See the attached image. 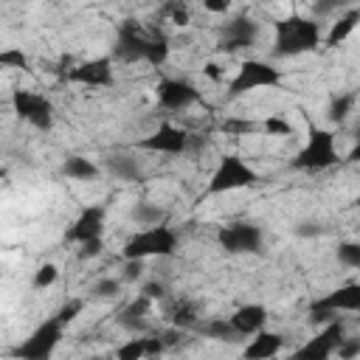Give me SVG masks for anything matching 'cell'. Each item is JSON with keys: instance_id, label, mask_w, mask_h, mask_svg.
<instances>
[{"instance_id": "obj_12", "label": "cell", "mask_w": 360, "mask_h": 360, "mask_svg": "<svg viewBox=\"0 0 360 360\" xmlns=\"http://www.w3.org/2000/svg\"><path fill=\"white\" fill-rule=\"evenodd\" d=\"M138 149L143 152H158V155H183L191 149V132H186L183 127L172 124V121H163L155 132H149L146 138H141L135 143Z\"/></svg>"}, {"instance_id": "obj_16", "label": "cell", "mask_w": 360, "mask_h": 360, "mask_svg": "<svg viewBox=\"0 0 360 360\" xmlns=\"http://www.w3.org/2000/svg\"><path fill=\"white\" fill-rule=\"evenodd\" d=\"M68 82L82 84V87H112L115 84L112 59L110 56H96V59H87V62H79L68 73Z\"/></svg>"}, {"instance_id": "obj_14", "label": "cell", "mask_w": 360, "mask_h": 360, "mask_svg": "<svg viewBox=\"0 0 360 360\" xmlns=\"http://www.w3.org/2000/svg\"><path fill=\"white\" fill-rule=\"evenodd\" d=\"M104 225H107V208L104 205H84L76 219L70 222V228L65 231V242L70 245H84L93 239L104 236Z\"/></svg>"}, {"instance_id": "obj_17", "label": "cell", "mask_w": 360, "mask_h": 360, "mask_svg": "<svg viewBox=\"0 0 360 360\" xmlns=\"http://www.w3.org/2000/svg\"><path fill=\"white\" fill-rule=\"evenodd\" d=\"M166 349H169V343H166L163 335L160 338H152V335L143 332V335H135L127 343H121L115 349V357L118 360H143V357H155V354H160Z\"/></svg>"}, {"instance_id": "obj_7", "label": "cell", "mask_w": 360, "mask_h": 360, "mask_svg": "<svg viewBox=\"0 0 360 360\" xmlns=\"http://www.w3.org/2000/svg\"><path fill=\"white\" fill-rule=\"evenodd\" d=\"M65 321L59 315H51L45 318L17 349H14V357H22V360H45L56 352V346L62 343L65 338Z\"/></svg>"}, {"instance_id": "obj_31", "label": "cell", "mask_w": 360, "mask_h": 360, "mask_svg": "<svg viewBox=\"0 0 360 360\" xmlns=\"http://www.w3.org/2000/svg\"><path fill=\"white\" fill-rule=\"evenodd\" d=\"M360 0H312V17H329L335 11L354 8Z\"/></svg>"}, {"instance_id": "obj_6", "label": "cell", "mask_w": 360, "mask_h": 360, "mask_svg": "<svg viewBox=\"0 0 360 360\" xmlns=\"http://www.w3.org/2000/svg\"><path fill=\"white\" fill-rule=\"evenodd\" d=\"M284 82L281 70L273 68L270 62L264 59H245L236 70V76L228 82V98H239L245 93H253V90H262V87H270V90H278Z\"/></svg>"}, {"instance_id": "obj_9", "label": "cell", "mask_w": 360, "mask_h": 360, "mask_svg": "<svg viewBox=\"0 0 360 360\" xmlns=\"http://www.w3.org/2000/svg\"><path fill=\"white\" fill-rule=\"evenodd\" d=\"M11 110H14V115H17L20 121L31 124V127L39 129V132H51V129H53L56 112H53L51 98L42 96V93H34V90H14V93H11Z\"/></svg>"}, {"instance_id": "obj_11", "label": "cell", "mask_w": 360, "mask_h": 360, "mask_svg": "<svg viewBox=\"0 0 360 360\" xmlns=\"http://www.w3.org/2000/svg\"><path fill=\"white\" fill-rule=\"evenodd\" d=\"M256 42H259V22L250 14H236L225 20V25H219L217 31V51L222 53L250 51Z\"/></svg>"}, {"instance_id": "obj_18", "label": "cell", "mask_w": 360, "mask_h": 360, "mask_svg": "<svg viewBox=\"0 0 360 360\" xmlns=\"http://www.w3.org/2000/svg\"><path fill=\"white\" fill-rule=\"evenodd\" d=\"M231 323L239 338H253L256 332H262L267 326V307L264 304H242L233 309Z\"/></svg>"}, {"instance_id": "obj_35", "label": "cell", "mask_w": 360, "mask_h": 360, "mask_svg": "<svg viewBox=\"0 0 360 360\" xmlns=\"http://www.w3.org/2000/svg\"><path fill=\"white\" fill-rule=\"evenodd\" d=\"M262 132L276 135V138H287V135H292V124L284 121L281 115H270V118L262 121Z\"/></svg>"}, {"instance_id": "obj_26", "label": "cell", "mask_w": 360, "mask_h": 360, "mask_svg": "<svg viewBox=\"0 0 360 360\" xmlns=\"http://www.w3.org/2000/svg\"><path fill=\"white\" fill-rule=\"evenodd\" d=\"M354 104H357V93H338V96H332V101L326 107V118L332 124H343L349 118V112L354 110Z\"/></svg>"}, {"instance_id": "obj_34", "label": "cell", "mask_w": 360, "mask_h": 360, "mask_svg": "<svg viewBox=\"0 0 360 360\" xmlns=\"http://www.w3.org/2000/svg\"><path fill=\"white\" fill-rule=\"evenodd\" d=\"M225 132H233V135H253V132H262V121H248V118H228L222 124Z\"/></svg>"}, {"instance_id": "obj_22", "label": "cell", "mask_w": 360, "mask_h": 360, "mask_svg": "<svg viewBox=\"0 0 360 360\" xmlns=\"http://www.w3.org/2000/svg\"><path fill=\"white\" fill-rule=\"evenodd\" d=\"M62 174H65L68 180H82V183H87V180H98L101 169H98L90 158H84V155H68L65 163H62Z\"/></svg>"}, {"instance_id": "obj_40", "label": "cell", "mask_w": 360, "mask_h": 360, "mask_svg": "<svg viewBox=\"0 0 360 360\" xmlns=\"http://www.w3.org/2000/svg\"><path fill=\"white\" fill-rule=\"evenodd\" d=\"M357 352H360V338H357V340L343 338V343L338 346V354H340V357H354Z\"/></svg>"}, {"instance_id": "obj_24", "label": "cell", "mask_w": 360, "mask_h": 360, "mask_svg": "<svg viewBox=\"0 0 360 360\" xmlns=\"http://www.w3.org/2000/svg\"><path fill=\"white\" fill-rule=\"evenodd\" d=\"M129 219L141 228H149V225H158V222H166V211L158 205V202H149V200H138L132 208H129Z\"/></svg>"}, {"instance_id": "obj_41", "label": "cell", "mask_w": 360, "mask_h": 360, "mask_svg": "<svg viewBox=\"0 0 360 360\" xmlns=\"http://www.w3.org/2000/svg\"><path fill=\"white\" fill-rule=\"evenodd\" d=\"M202 8L211 14H225L231 8V0H202Z\"/></svg>"}, {"instance_id": "obj_3", "label": "cell", "mask_w": 360, "mask_h": 360, "mask_svg": "<svg viewBox=\"0 0 360 360\" xmlns=\"http://www.w3.org/2000/svg\"><path fill=\"white\" fill-rule=\"evenodd\" d=\"M338 163H340V155H338L335 132L326 127L309 124L307 127V143L292 158V169L295 172H326Z\"/></svg>"}, {"instance_id": "obj_13", "label": "cell", "mask_w": 360, "mask_h": 360, "mask_svg": "<svg viewBox=\"0 0 360 360\" xmlns=\"http://www.w3.org/2000/svg\"><path fill=\"white\" fill-rule=\"evenodd\" d=\"M346 338V326L340 318H332L315 338H309L301 349H295V357L301 360H326L332 354H338V346L343 343Z\"/></svg>"}, {"instance_id": "obj_15", "label": "cell", "mask_w": 360, "mask_h": 360, "mask_svg": "<svg viewBox=\"0 0 360 360\" xmlns=\"http://www.w3.org/2000/svg\"><path fill=\"white\" fill-rule=\"evenodd\" d=\"M155 98H158V104H160L163 110H174V112H177V110H188V107L197 104L202 96H200V90H197L188 79L166 76V79L158 82Z\"/></svg>"}, {"instance_id": "obj_38", "label": "cell", "mask_w": 360, "mask_h": 360, "mask_svg": "<svg viewBox=\"0 0 360 360\" xmlns=\"http://www.w3.org/2000/svg\"><path fill=\"white\" fill-rule=\"evenodd\" d=\"M101 250H104V239H93V242L79 245V256H82V259H96Z\"/></svg>"}, {"instance_id": "obj_33", "label": "cell", "mask_w": 360, "mask_h": 360, "mask_svg": "<svg viewBox=\"0 0 360 360\" xmlns=\"http://www.w3.org/2000/svg\"><path fill=\"white\" fill-rule=\"evenodd\" d=\"M56 278H59V267H56V264H51V262H45V264H39V267H37L31 287H34V290H48L51 284H56Z\"/></svg>"}, {"instance_id": "obj_2", "label": "cell", "mask_w": 360, "mask_h": 360, "mask_svg": "<svg viewBox=\"0 0 360 360\" xmlns=\"http://www.w3.org/2000/svg\"><path fill=\"white\" fill-rule=\"evenodd\" d=\"M323 45V31L318 17L304 14H287L273 22V56L276 59H292L312 53Z\"/></svg>"}, {"instance_id": "obj_21", "label": "cell", "mask_w": 360, "mask_h": 360, "mask_svg": "<svg viewBox=\"0 0 360 360\" xmlns=\"http://www.w3.org/2000/svg\"><path fill=\"white\" fill-rule=\"evenodd\" d=\"M360 25V8L354 6V8H346L340 17H338V22L329 28V34L323 37V45L326 48H338L340 42H346L349 37H352V31Z\"/></svg>"}, {"instance_id": "obj_19", "label": "cell", "mask_w": 360, "mask_h": 360, "mask_svg": "<svg viewBox=\"0 0 360 360\" xmlns=\"http://www.w3.org/2000/svg\"><path fill=\"white\" fill-rule=\"evenodd\" d=\"M149 312H152V298L141 292L132 304H127L121 309L118 326L127 329L129 335H143V332H149Z\"/></svg>"}, {"instance_id": "obj_27", "label": "cell", "mask_w": 360, "mask_h": 360, "mask_svg": "<svg viewBox=\"0 0 360 360\" xmlns=\"http://www.w3.org/2000/svg\"><path fill=\"white\" fill-rule=\"evenodd\" d=\"M197 329H200L205 338H211V340H233V338H239L236 329H233V323H231V318H228V321H225V318H214V321L200 323Z\"/></svg>"}, {"instance_id": "obj_28", "label": "cell", "mask_w": 360, "mask_h": 360, "mask_svg": "<svg viewBox=\"0 0 360 360\" xmlns=\"http://www.w3.org/2000/svg\"><path fill=\"white\" fill-rule=\"evenodd\" d=\"M121 284H124V278H112V276L98 278V281L93 284L90 295H93L96 301H112V298H118V295H121Z\"/></svg>"}, {"instance_id": "obj_1", "label": "cell", "mask_w": 360, "mask_h": 360, "mask_svg": "<svg viewBox=\"0 0 360 360\" xmlns=\"http://www.w3.org/2000/svg\"><path fill=\"white\" fill-rule=\"evenodd\" d=\"M112 59L127 62V65L146 62L152 68H160L169 59V39L160 31H143L135 20H124L115 28Z\"/></svg>"}, {"instance_id": "obj_30", "label": "cell", "mask_w": 360, "mask_h": 360, "mask_svg": "<svg viewBox=\"0 0 360 360\" xmlns=\"http://www.w3.org/2000/svg\"><path fill=\"white\" fill-rule=\"evenodd\" d=\"M335 256L343 267L349 270H360V242H340L335 248Z\"/></svg>"}, {"instance_id": "obj_20", "label": "cell", "mask_w": 360, "mask_h": 360, "mask_svg": "<svg viewBox=\"0 0 360 360\" xmlns=\"http://www.w3.org/2000/svg\"><path fill=\"white\" fill-rule=\"evenodd\" d=\"M281 346H284V338L278 335V332H270V329H262V332H256L253 338H250V343L245 346V357L248 360H264V357H273V354H278L281 352Z\"/></svg>"}, {"instance_id": "obj_29", "label": "cell", "mask_w": 360, "mask_h": 360, "mask_svg": "<svg viewBox=\"0 0 360 360\" xmlns=\"http://www.w3.org/2000/svg\"><path fill=\"white\" fill-rule=\"evenodd\" d=\"M163 17H169L174 25H180V28H186L188 22H191V11H188V6L183 3V0H166L163 3Z\"/></svg>"}, {"instance_id": "obj_4", "label": "cell", "mask_w": 360, "mask_h": 360, "mask_svg": "<svg viewBox=\"0 0 360 360\" xmlns=\"http://www.w3.org/2000/svg\"><path fill=\"white\" fill-rule=\"evenodd\" d=\"M180 248V236L169 222H158L149 228H138L124 242V259H166Z\"/></svg>"}, {"instance_id": "obj_45", "label": "cell", "mask_w": 360, "mask_h": 360, "mask_svg": "<svg viewBox=\"0 0 360 360\" xmlns=\"http://www.w3.org/2000/svg\"><path fill=\"white\" fill-rule=\"evenodd\" d=\"M354 205H357V208H360V197H357V200H354Z\"/></svg>"}, {"instance_id": "obj_8", "label": "cell", "mask_w": 360, "mask_h": 360, "mask_svg": "<svg viewBox=\"0 0 360 360\" xmlns=\"http://www.w3.org/2000/svg\"><path fill=\"white\" fill-rule=\"evenodd\" d=\"M217 245L231 253V256H245V253H262L264 250V231L256 222L239 219V222H228L217 231Z\"/></svg>"}, {"instance_id": "obj_44", "label": "cell", "mask_w": 360, "mask_h": 360, "mask_svg": "<svg viewBox=\"0 0 360 360\" xmlns=\"http://www.w3.org/2000/svg\"><path fill=\"white\" fill-rule=\"evenodd\" d=\"M202 70H205V76H208L211 82H222V70H219V65H214V62H208V65H205Z\"/></svg>"}, {"instance_id": "obj_39", "label": "cell", "mask_w": 360, "mask_h": 360, "mask_svg": "<svg viewBox=\"0 0 360 360\" xmlns=\"http://www.w3.org/2000/svg\"><path fill=\"white\" fill-rule=\"evenodd\" d=\"M141 292L149 295L152 301H155V298H166V284H160V281H146V284L141 287Z\"/></svg>"}, {"instance_id": "obj_25", "label": "cell", "mask_w": 360, "mask_h": 360, "mask_svg": "<svg viewBox=\"0 0 360 360\" xmlns=\"http://www.w3.org/2000/svg\"><path fill=\"white\" fill-rule=\"evenodd\" d=\"M169 321L177 329H197L200 326V315H197V307L191 301H174L169 307Z\"/></svg>"}, {"instance_id": "obj_32", "label": "cell", "mask_w": 360, "mask_h": 360, "mask_svg": "<svg viewBox=\"0 0 360 360\" xmlns=\"http://www.w3.org/2000/svg\"><path fill=\"white\" fill-rule=\"evenodd\" d=\"M0 65L11 68V70H31V59L20 51V48H6L0 51Z\"/></svg>"}, {"instance_id": "obj_42", "label": "cell", "mask_w": 360, "mask_h": 360, "mask_svg": "<svg viewBox=\"0 0 360 360\" xmlns=\"http://www.w3.org/2000/svg\"><path fill=\"white\" fill-rule=\"evenodd\" d=\"M318 233H321L318 222H301L298 225V236H318Z\"/></svg>"}, {"instance_id": "obj_5", "label": "cell", "mask_w": 360, "mask_h": 360, "mask_svg": "<svg viewBox=\"0 0 360 360\" xmlns=\"http://www.w3.org/2000/svg\"><path fill=\"white\" fill-rule=\"evenodd\" d=\"M256 183H259V172L248 160H242L239 155H222L217 169L208 177L205 197L228 194V191H239V188H253Z\"/></svg>"}, {"instance_id": "obj_23", "label": "cell", "mask_w": 360, "mask_h": 360, "mask_svg": "<svg viewBox=\"0 0 360 360\" xmlns=\"http://www.w3.org/2000/svg\"><path fill=\"white\" fill-rule=\"evenodd\" d=\"M107 169H110L118 180H127V183L143 180V169H141V163H138L132 155H112V158L107 160Z\"/></svg>"}, {"instance_id": "obj_37", "label": "cell", "mask_w": 360, "mask_h": 360, "mask_svg": "<svg viewBox=\"0 0 360 360\" xmlns=\"http://www.w3.org/2000/svg\"><path fill=\"white\" fill-rule=\"evenodd\" d=\"M127 264H124V281H135V278H141L143 276V262L146 259H124Z\"/></svg>"}, {"instance_id": "obj_36", "label": "cell", "mask_w": 360, "mask_h": 360, "mask_svg": "<svg viewBox=\"0 0 360 360\" xmlns=\"http://www.w3.org/2000/svg\"><path fill=\"white\" fill-rule=\"evenodd\" d=\"M82 309H84V301H82V298H68V301H65L53 315H59L65 323H73V321L82 315Z\"/></svg>"}, {"instance_id": "obj_10", "label": "cell", "mask_w": 360, "mask_h": 360, "mask_svg": "<svg viewBox=\"0 0 360 360\" xmlns=\"http://www.w3.org/2000/svg\"><path fill=\"white\" fill-rule=\"evenodd\" d=\"M338 312H360V281L340 284L332 292L315 298L309 307V321L312 323L332 321V318H338Z\"/></svg>"}, {"instance_id": "obj_43", "label": "cell", "mask_w": 360, "mask_h": 360, "mask_svg": "<svg viewBox=\"0 0 360 360\" xmlns=\"http://www.w3.org/2000/svg\"><path fill=\"white\" fill-rule=\"evenodd\" d=\"M346 163H360V129H357V138H354V143L346 155Z\"/></svg>"}]
</instances>
